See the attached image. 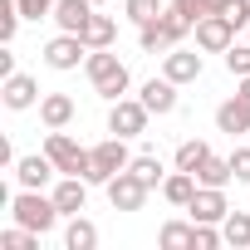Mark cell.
Here are the masks:
<instances>
[{
	"mask_svg": "<svg viewBox=\"0 0 250 250\" xmlns=\"http://www.w3.org/2000/svg\"><path fill=\"white\" fill-rule=\"evenodd\" d=\"M83 74H88L93 93H98V98H108V103H118L123 93H128V64H123L118 54H108V49H88Z\"/></svg>",
	"mask_w": 250,
	"mask_h": 250,
	"instance_id": "6da1fadb",
	"label": "cell"
},
{
	"mask_svg": "<svg viewBox=\"0 0 250 250\" xmlns=\"http://www.w3.org/2000/svg\"><path fill=\"white\" fill-rule=\"evenodd\" d=\"M10 216L20 221V226H30V230H54V221L64 216L59 206H54V196H40V191H30V187H20V196L10 201Z\"/></svg>",
	"mask_w": 250,
	"mask_h": 250,
	"instance_id": "7a4b0ae2",
	"label": "cell"
},
{
	"mask_svg": "<svg viewBox=\"0 0 250 250\" xmlns=\"http://www.w3.org/2000/svg\"><path fill=\"white\" fill-rule=\"evenodd\" d=\"M44 152L54 157V167L64 172V177H88L93 172V157H88V147H79L64 128H49V138H44Z\"/></svg>",
	"mask_w": 250,
	"mask_h": 250,
	"instance_id": "3957f363",
	"label": "cell"
},
{
	"mask_svg": "<svg viewBox=\"0 0 250 250\" xmlns=\"http://www.w3.org/2000/svg\"><path fill=\"white\" fill-rule=\"evenodd\" d=\"M88 157H93L88 182H103V187H108L118 172H128V167H133V152L123 147V138H118V133H113V138H103L98 147H88Z\"/></svg>",
	"mask_w": 250,
	"mask_h": 250,
	"instance_id": "277c9868",
	"label": "cell"
},
{
	"mask_svg": "<svg viewBox=\"0 0 250 250\" xmlns=\"http://www.w3.org/2000/svg\"><path fill=\"white\" fill-rule=\"evenodd\" d=\"M147 118H152V108H147L143 98H118V103L108 108V133L138 138V133H147Z\"/></svg>",
	"mask_w": 250,
	"mask_h": 250,
	"instance_id": "5b68a950",
	"label": "cell"
},
{
	"mask_svg": "<svg viewBox=\"0 0 250 250\" xmlns=\"http://www.w3.org/2000/svg\"><path fill=\"white\" fill-rule=\"evenodd\" d=\"M83 59H88V44H83V35H69V30H59V35L44 44V64H49V69H59V74L79 69Z\"/></svg>",
	"mask_w": 250,
	"mask_h": 250,
	"instance_id": "8992f818",
	"label": "cell"
},
{
	"mask_svg": "<svg viewBox=\"0 0 250 250\" xmlns=\"http://www.w3.org/2000/svg\"><path fill=\"white\" fill-rule=\"evenodd\" d=\"M147 191H152V187H147V182L128 167V172H118V177L108 182V206H113V211H143Z\"/></svg>",
	"mask_w": 250,
	"mask_h": 250,
	"instance_id": "52a82bcc",
	"label": "cell"
},
{
	"mask_svg": "<svg viewBox=\"0 0 250 250\" xmlns=\"http://www.w3.org/2000/svg\"><path fill=\"white\" fill-rule=\"evenodd\" d=\"M230 44H235V20H230V15H201V20H196V49L226 54Z\"/></svg>",
	"mask_w": 250,
	"mask_h": 250,
	"instance_id": "ba28073f",
	"label": "cell"
},
{
	"mask_svg": "<svg viewBox=\"0 0 250 250\" xmlns=\"http://www.w3.org/2000/svg\"><path fill=\"white\" fill-rule=\"evenodd\" d=\"M191 221H211V226H221L226 216H230V206H226V187H196V196H191Z\"/></svg>",
	"mask_w": 250,
	"mask_h": 250,
	"instance_id": "9c48e42d",
	"label": "cell"
},
{
	"mask_svg": "<svg viewBox=\"0 0 250 250\" xmlns=\"http://www.w3.org/2000/svg\"><path fill=\"white\" fill-rule=\"evenodd\" d=\"M162 74L172 83H196L201 79V54L196 49H167L162 54Z\"/></svg>",
	"mask_w": 250,
	"mask_h": 250,
	"instance_id": "30bf717a",
	"label": "cell"
},
{
	"mask_svg": "<svg viewBox=\"0 0 250 250\" xmlns=\"http://www.w3.org/2000/svg\"><path fill=\"white\" fill-rule=\"evenodd\" d=\"M49 196H54V206L64 216H83V206H88V177H64Z\"/></svg>",
	"mask_w": 250,
	"mask_h": 250,
	"instance_id": "8fae6325",
	"label": "cell"
},
{
	"mask_svg": "<svg viewBox=\"0 0 250 250\" xmlns=\"http://www.w3.org/2000/svg\"><path fill=\"white\" fill-rule=\"evenodd\" d=\"M0 98H5V108H15V113H25V108H35V98H40V83L30 79V74H10L5 79V88H0Z\"/></svg>",
	"mask_w": 250,
	"mask_h": 250,
	"instance_id": "7c38bea8",
	"label": "cell"
},
{
	"mask_svg": "<svg viewBox=\"0 0 250 250\" xmlns=\"http://www.w3.org/2000/svg\"><path fill=\"white\" fill-rule=\"evenodd\" d=\"M54 172H59V167H54L49 152H35V157H20V162H15V177H20V187H30V191H40Z\"/></svg>",
	"mask_w": 250,
	"mask_h": 250,
	"instance_id": "4fadbf2b",
	"label": "cell"
},
{
	"mask_svg": "<svg viewBox=\"0 0 250 250\" xmlns=\"http://www.w3.org/2000/svg\"><path fill=\"white\" fill-rule=\"evenodd\" d=\"M216 128L230 133V138H235V133H250V98H240V93L226 98V103L216 108Z\"/></svg>",
	"mask_w": 250,
	"mask_h": 250,
	"instance_id": "5bb4252c",
	"label": "cell"
},
{
	"mask_svg": "<svg viewBox=\"0 0 250 250\" xmlns=\"http://www.w3.org/2000/svg\"><path fill=\"white\" fill-rule=\"evenodd\" d=\"M177 88H182V83H172L167 74H162V79H147V83H143V103L162 118V113H172V108H177Z\"/></svg>",
	"mask_w": 250,
	"mask_h": 250,
	"instance_id": "9a60e30c",
	"label": "cell"
},
{
	"mask_svg": "<svg viewBox=\"0 0 250 250\" xmlns=\"http://www.w3.org/2000/svg\"><path fill=\"white\" fill-rule=\"evenodd\" d=\"M79 35H83V44H88V49H113V40H118V20L93 10V15H88V25H83Z\"/></svg>",
	"mask_w": 250,
	"mask_h": 250,
	"instance_id": "2e32d148",
	"label": "cell"
},
{
	"mask_svg": "<svg viewBox=\"0 0 250 250\" xmlns=\"http://www.w3.org/2000/svg\"><path fill=\"white\" fill-rule=\"evenodd\" d=\"M88 15H93V0H59L54 5V25L69 30V35H79L88 25Z\"/></svg>",
	"mask_w": 250,
	"mask_h": 250,
	"instance_id": "e0dca14e",
	"label": "cell"
},
{
	"mask_svg": "<svg viewBox=\"0 0 250 250\" xmlns=\"http://www.w3.org/2000/svg\"><path fill=\"white\" fill-rule=\"evenodd\" d=\"M40 118H44V128H69L74 123V98L69 93H44L40 98Z\"/></svg>",
	"mask_w": 250,
	"mask_h": 250,
	"instance_id": "ac0fdd59",
	"label": "cell"
},
{
	"mask_svg": "<svg viewBox=\"0 0 250 250\" xmlns=\"http://www.w3.org/2000/svg\"><path fill=\"white\" fill-rule=\"evenodd\" d=\"M196 187H201V182H196L191 172H182V167H177V172H167V182H162V196H167L172 206H182V211H187V206H191V196H196Z\"/></svg>",
	"mask_w": 250,
	"mask_h": 250,
	"instance_id": "d6986e66",
	"label": "cell"
},
{
	"mask_svg": "<svg viewBox=\"0 0 250 250\" xmlns=\"http://www.w3.org/2000/svg\"><path fill=\"white\" fill-rule=\"evenodd\" d=\"M230 177H235L230 157H216V152H211V157H206V162L196 167V182H201V187H226Z\"/></svg>",
	"mask_w": 250,
	"mask_h": 250,
	"instance_id": "ffe728a7",
	"label": "cell"
},
{
	"mask_svg": "<svg viewBox=\"0 0 250 250\" xmlns=\"http://www.w3.org/2000/svg\"><path fill=\"white\" fill-rule=\"evenodd\" d=\"M64 245H69V250H93V245H98V226H93V221H83V216H69Z\"/></svg>",
	"mask_w": 250,
	"mask_h": 250,
	"instance_id": "44dd1931",
	"label": "cell"
},
{
	"mask_svg": "<svg viewBox=\"0 0 250 250\" xmlns=\"http://www.w3.org/2000/svg\"><path fill=\"white\" fill-rule=\"evenodd\" d=\"M157 240H162L167 250H196V221H191V226H187V221H167Z\"/></svg>",
	"mask_w": 250,
	"mask_h": 250,
	"instance_id": "7402d4cb",
	"label": "cell"
},
{
	"mask_svg": "<svg viewBox=\"0 0 250 250\" xmlns=\"http://www.w3.org/2000/svg\"><path fill=\"white\" fill-rule=\"evenodd\" d=\"M221 230H226V245L245 250V245H250V211H230V216L221 221Z\"/></svg>",
	"mask_w": 250,
	"mask_h": 250,
	"instance_id": "603a6c76",
	"label": "cell"
},
{
	"mask_svg": "<svg viewBox=\"0 0 250 250\" xmlns=\"http://www.w3.org/2000/svg\"><path fill=\"white\" fill-rule=\"evenodd\" d=\"M138 44H143L147 54H167V49H177V44L167 40V30H162L157 20H147V25H138Z\"/></svg>",
	"mask_w": 250,
	"mask_h": 250,
	"instance_id": "cb8c5ba5",
	"label": "cell"
},
{
	"mask_svg": "<svg viewBox=\"0 0 250 250\" xmlns=\"http://www.w3.org/2000/svg\"><path fill=\"white\" fill-rule=\"evenodd\" d=\"M206 157H211V147H206L201 138H187V143L177 147V167H182V172H191V177H196V167H201Z\"/></svg>",
	"mask_w": 250,
	"mask_h": 250,
	"instance_id": "d4e9b609",
	"label": "cell"
},
{
	"mask_svg": "<svg viewBox=\"0 0 250 250\" xmlns=\"http://www.w3.org/2000/svg\"><path fill=\"white\" fill-rule=\"evenodd\" d=\"M167 5H162V0H123V15H128L133 25H147V20H157Z\"/></svg>",
	"mask_w": 250,
	"mask_h": 250,
	"instance_id": "484cf974",
	"label": "cell"
},
{
	"mask_svg": "<svg viewBox=\"0 0 250 250\" xmlns=\"http://www.w3.org/2000/svg\"><path fill=\"white\" fill-rule=\"evenodd\" d=\"M20 20H25V10H20V0H0V40H15V30H20Z\"/></svg>",
	"mask_w": 250,
	"mask_h": 250,
	"instance_id": "4316f807",
	"label": "cell"
},
{
	"mask_svg": "<svg viewBox=\"0 0 250 250\" xmlns=\"http://www.w3.org/2000/svg\"><path fill=\"white\" fill-rule=\"evenodd\" d=\"M133 172H138V177H143L147 187H162V182H167V172H162V162H157L152 152H143V157H133Z\"/></svg>",
	"mask_w": 250,
	"mask_h": 250,
	"instance_id": "83f0119b",
	"label": "cell"
},
{
	"mask_svg": "<svg viewBox=\"0 0 250 250\" xmlns=\"http://www.w3.org/2000/svg\"><path fill=\"white\" fill-rule=\"evenodd\" d=\"M0 245H5V250H35V245H40V230L15 226V230H5V235H0Z\"/></svg>",
	"mask_w": 250,
	"mask_h": 250,
	"instance_id": "f1b7e54d",
	"label": "cell"
},
{
	"mask_svg": "<svg viewBox=\"0 0 250 250\" xmlns=\"http://www.w3.org/2000/svg\"><path fill=\"white\" fill-rule=\"evenodd\" d=\"M226 69H230L235 79H245V74H250V44H230V49H226Z\"/></svg>",
	"mask_w": 250,
	"mask_h": 250,
	"instance_id": "f546056e",
	"label": "cell"
},
{
	"mask_svg": "<svg viewBox=\"0 0 250 250\" xmlns=\"http://www.w3.org/2000/svg\"><path fill=\"white\" fill-rule=\"evenodd\" d=\"M54 5H59V0H20L25 20H44V15H54Z\"/></svg>",
	"mask_w": 250,
	"mask_h": 250,
	"instance_id": "4dcf8cb0",
	"label": "cell"
},
{
	"mask_svg": "<svg viewBox=\"0 0 250 250\" xmlns=\"http://www.w3.org/2000/svg\"><path fill=\"white\" fill-rule=\"evenodd\" d=\"M230 167H235V182H250V147H235L230 152Z\"/></svg>",
	"mask_w": 250,
	"mask_h": 250,
	"instance_id": "1f68e13d",
	"label": "cell"
},
{
	"mask_svg": "<svg viewBox=\"0 0 250 250\" xmlns=\"http://www.w3.org/2000/svg\"><path fill=\"white\" fill-rule=\"evenodd\" d=\"M172 5H177V10H187L191 20H201V0H172Z\"/></svg>",
	"mask_w": 250,
	"mask_h": 250,
	"instance_id": "d6a6232c",
	"label": "cell"
},
{
	"mask_svg": "<svg viewBox=\"0 0 250 250\" xmlns=\"http://www.w3.org/2000/svg\"><path fill=\"white\" fill-rule=\"evenodd\" d=\"M235 93H240V98H250V74H245V79L235 83Z\"/></svg>",
	"mask_w": 250,
	"mask_h": 250,
	"instance_id": "836d02e7",
	"label": "cell"
},
{
	"mask_svg": "<svg viewBox=\"0 0 250 250\" xmlns=\"http://www.w3.org/2000/svg\"><path fill=\"white\" fill-rule=\"evenodd\" d=\"M93 5H103V0H93Z\"/></svg>",
	"mask_w": 250,
	"mask_h": 250,
	"instance_id": "e575fe53",
	"label": "cell"
},
{
	"mask_svg": "<svg viewBox=\"0 0 250 250\" xmlns=\"http://www.w3.org/2000/svg\"><path fill=\"white\" fill-rule=\"evenodd\" d=\"M245 30H250V25H245Z\"/></svg>",
	"mask_w": 250,
	"mask_h": 250,
	"instance_id": "d590c367",
	"label": "cell"
}]
</instances>
